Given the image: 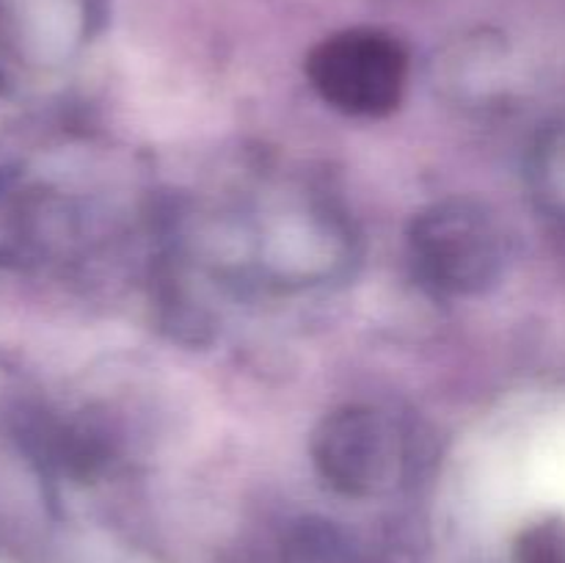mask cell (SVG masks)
Masks as SVG:
<instances>
[{"instance_id":"obj_2","label":"cell","mask_w":565,"mask_h":563,"mask_svg":"<svg viewBox=\"0 0 565 563\" xmlns=\"http://www.w3.org/2000/svg\"><path fill=\"white\" fill-rule=\"evenodd\" d=\"M307 77L331 108L379 119L401 105L408 81V55L395 36L375 28H348L315 44Z\"/></svg>"},{"instance_id":"obj_1","label":"cell","mask_w":565,"mask_h":563,"mask_svg":"<svg viewBox=\"0 0 565 563\" xmlns=\"http://www.w3.org/2000/svg\"><path fill=\"white\" fill-rule=\"evenodd\" d=\"M408 257L436 296H483L502 274V232L478 199H441L412 219Z\"/></svg>"},{"instance_id":"obj_3","label":"cell","mask_w":565,"mask_h":563,"mask_svg":"<svg viewBox=\"0 0 565 563\" xmlns=\"http://www.w3.org/2000/svg\"><path fill=\"white\" fill-rule=\"evenodd\" d=\"M312 461L331 489L348 497L384 491L401 469V436L373 406H342L320 419L312 434Z\"/></svg>"},{"instance_id":"obj_4","label":"cell","mask_w":565,"mask_h":563,"mask_svg":"<svg viewBox=\"0 0 565 563\" xmlns=\"http://www.w3.org/2000/svg\"><path fill=\"white\" fill-rule=\"evenodd\" d=\"M519 563H565L563 530L555 524H539L519 541Z\"/></svg>"}]
</instances>
